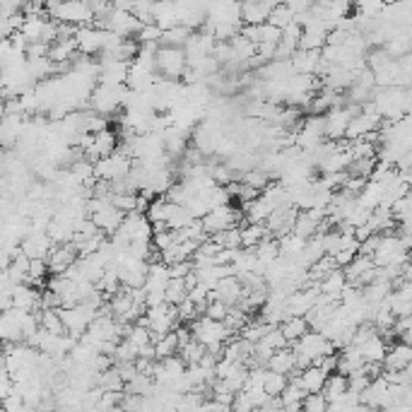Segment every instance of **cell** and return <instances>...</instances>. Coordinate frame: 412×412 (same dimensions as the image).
I'll use <instances>...</instances> for the list:
<instances>
[{
    "label": "cell",
    "mask_w": 412,
    "mask_h": 412,
    "mask_svg": "<svg viewBox=\"0 0 412 412\" xmlns=\"http://www.w3.org/2000/svg\"><path fill=\"white\" fill-rule=\"evenodd\" d=\"M369 386H372V379H369L364 372H357V374H352V377H349V390H352V393H357L359 398H362V393H367Z\"/></svg>",
    "instance_id": "603a6c76"
},
{
    "label": "cell",
    "mask_w": 412,
    "mask_h": 412,
    "mask_svg": "<svg viewBox=\"0 0 412 412\" xmlns=\"http://www.w3.org/2000/svg\"><path fill=\"white\" fill-rule=\"evenodd\" d=\"M352 347H357L359 349V354L364 357V362L367 364H372V362H379V364H383V359H386V354H388V349H386V340L381 338V333H372L369 338H364L359 345H352Z\"/></svg>",
    "instance_id": "ba28073f"
},
{
    "label": "cell",
    "mask_w": 412,
    "mask_h": 412,
    "mask_svg": "<svg viewBox=\"0 0 412 412\" xmlns=\"http://www.w3.org/2000/svg\"><path fill=\"white\" fill-rule=\"evenodd\" d=\"M290 381L292 383H299L306 393L314 395V393H323V388H326V383H328V374L323 372L321 367H309V369H304V372L294 374Z\"/></svg>",
    "instance_id": "52a82bcc"
},
{
    "label": "cell",
    "mask_w": 412,
    "mask_h": 412,
    "mask_svg": "<svg viewBox=\"0 0 412 412\" xmlns=\"http://www.w3.org/2000/svg\"><path fill=\"white\" fill-rule=\"evenodd\" d=\"M255 255H258L260 263L268 268L270 263H275V260L280 258V241L275 237H268L265 241L258 244V248H255Z\"/></svg>",
    "instance_id": "ac0fdd59"
},
{
    "label": "cell",
    "mask_w": 412,
    "mask_h": 412,
    "mask_svg": "<svg viewBox=\"0 0 412 412\" xmlns=\"http://www.w3.org/2000/svg\"><path fill=\"white\" fill-rule=\"evenodd\" d=\"M13 306H15L17 311H27V314H36V309L41 311V294H39L36 290H32L29 285H19V287H15Z\"/></svg>",
    "instance_id": "7c38bea8"
},
{
    "label": "cell",
    "mask_w": 412,
    "mask_h": 412,
    "mask_svg": "<svg viewBox=\"0 0 412 412\" xmlns=\"http://www.w3.org/2000/svg\"><path fill=\"white\" fill-rule=\"evenodd\" d=\"M292 349H294V354H296V369H301V372L309 367H316V364L321 362L323 357H328V354H335V345H333L323 333H316V331L306 333Z\"/></svg>",
    "instance_id": "6da1fadb"
},
{
    "label": "cell",
    "mask_w": 412,
    "mask_h": 412,
    "mask_svg": "<svg viewBox=\"0 0 412 412\" xmlns=\"http://www.w3.org/2000/svg\"><path fill=\"white\" fill-rule=\"evenodd\" d=\"M46 13L54 22L58 24H70V27H90V22H95V13L92 5L87 3H51L46 5Z\"/></svg>",
    "instance_id": "7a4b0ae2"
},
{
    "label": "cell",
    "mask_w": 412,
    "mask_h": 412,
    "mask_svg": "<svg viewBox=\"0 0 412 412\" xmlns=\"http://www.w3.org/2000/svg\"><path fill=\"white\" fill-rule=\"evenodd\" d=\"M294 369H296V354H294V349H290V347L275 352L268 362V372L283 374V377H290Z\"/></svg>",
    "instance_id": "4fadbf2b"
},
{
    "label": "cell",
    "mask_w": 412,
    "mask_h": 412,
    "mask_svg": "<svg viewBox=\"0 0 412 412\" xmlns=\"http://www.w3.org/2000/svg\"><path fill=\"white\" fill-rule=\"evenodd\" d=\"M273 10L275 3H246L241 5V19L246 22V27H260V24H268Z\"/></svg>",
    "instance_id": "30bf717a"
},
{
    "label": "cell",
    "mask_w": 412,
    "mask_h": 412,
    "mask_svg": "<svg viewBox=\"0 0 412 412\" xmlns=\"http://www.w3.org/2000/svg\"><path fill=\"white\" fill-rule=\"evenodd\" d=\"M268 237H270V232L265 224H246V227H241V241H244V248H248V251H255L258 244L265 241Z\"/></svg>",
    "instance_id": "9a60e30c"
},
{
    "label": "cell",
    "mask_w": 412,
    "mask_h": 412,
    "mask_svg": "<svg viewBox=\"0 0 412 412\" xmlns=\"http://www.w3.org/2000/svg\"><path fill=\"white\" fill-rule=\"evenodd\" d=\"M292 68H294L296 75H316L318 70H321V51H296L294 56H292Z\"/></svg>",
    "instance_id": "8fae6325"
},
{
    "label": "cell",
    "mask_w": 412,
    "mask_h": 412,
    "mask_svg": "<svg viewBox=\"0 0 412 412\" xmlns=\"http://www.w3.org/2000/svg\"><path fill=\"white\" fill-rule=\"evenodd\" d=\"M304 412H328V400L323 398V393H314V395H306L304 400Z\"/></svg>",
    "instance_id": "d4e9b609"
},
{
    "label": "cell",
    "mask_w": 412,
    "mask_h": 412,
    "mask_svg": "<svg viewBox=\"0 0 412 412\" xmlns=\"http://www.w3.org/2000/svg\"><path fill=\"white\" fill-rule=\"evenodd\" d=\"M408 367H412V347H408L405 342L390 345L388 354H386V359H383L386 372H405Z\"/></svg>",
    "instance_id": "9c48e42d"
},
{
    "label": "cell",
    "mask_w": 412,
    "mask_h": 412,
    "mask_svg": "<svg viewBox=\"0 0 412 412\" xmlns=\"http://www.w3.org/2000/svg\"><path fill=\"white\" fill-rule=\"evenodd\" d=\"M294 22H296L294 13H292V10L287 8V5H275L273 15H270V19H268V24H273V27L280 29V32H285V29L292 27Z\"/></svg>",
    "instance_id": "ffe728a7"
},
{
    "label": "cell",
    "mask_w": 412,
    "mask_h": 412,
    "mask_svg": "<svg viewBox=\"0 0 412 412\" xmlns=\"http://www.w3.org/2000/svg\"><path fill=\"white\" fill-rule=\"evenodd\" d=\"M154 349H157V359H159V362H164V359L174 357V354L181 349V345H179V335H176V331L169 333V335H161L159 340L154 342Z\"/></svg>",
    "instance_id": "d6986e66"
},
{
    "label": "cell",
    "mask_w": 412,
    "mask_h": 412,
    "mask_svg": "<svg viewBox=\"0 0 412 412\" xmlns=\"http://www.w3.org/2000/svg\"><path fill=\"white\" fill-rule=\"evenodd\" d=\"M118 234H123L128 241H143V239L154 237L152 222L148 220V215H140V212H130V215H126V220H123Z\"/></svg>",
    "instance_id": "8992f818"
},
{
    "label": "cell",
    "mask_w": 412,
    "mask_h": 412,
    "mask_svg": "<svg viewBox=\"0 0 412 412\" xmlns=\"http://www.w3.org/2000/svg\"><path fill=\"white\" fill-rule=\"evenodd\" d=\"M126 97H128V87L126 85H118V87L97 85L95 92H92V97H90V104H92V109H95L99 116H111V113H116L118 109H123Z\"/></svg>",
    "instance_id": "3957f363"
},
{
    "label": "cell",
    "mask_w": 412,
    "mask_h": 412,
    "mask_svg": "<svg viewBox=\"0 0 412 412\" xmlns=\"http://www.w3.org/2000/svg\"><path fill=\"white\" fill-rule=\"evenodd\" d=\"M189 328L193 333V340H198L200 345H205V347L227 345L229 335H232V331L227 328V323L212 321V318H207V316L196 318Z\"/></svg>",
    "instance_id": "277c9868"
},
{
    "label": "cell",
    "mask_w": 412,
    "mask_h": 412,
    "mask_svg": "<svg viewBox=\"0 0 412 412\" xmlns=\"http://www.w3.org/2000/svg\"><path fill=\"white\" fill-rule=\"evenodd\" d=\"M290 386V381H287V377H283V374H275V372H268L265 374V393L270 395V398H280V395L285 393V388Z\"/></svg>",
    "instance_id": "44dd1931"
},
{
    "label": "cell",
    "mask_w": 412,
    "mask_h": 412,
    "mask_svg": "<svg viewBox=\"0 0 412 412\" xmlns=\"http://www.w3.org/2000/svg\"><path fill=\"white\" fill-rule=\"evenodd\" d=\"M161 36H164V32H161L157 24H145L138 34V41H143V44H157V41H161Z\"/></svg>",
    "instance_id": "cb8c5ba5"
},
{
    "label": "cell",
    "mask_w": 412,
    "mask_h": 412,
    "mask_svg": "<svg viewBox=\"0 0 412 412\" xmlns=\"http://www.w3.org/2000/svg\"><path fill=\"white\" fill-rule=\"evenodd\" d=\"M347 275H345V270H335V273H331L326 280H323L321 285V294H326V296H331V299H340L342 296V292L347 290Z\"/></svg>",
    "instance_id": "5bb4252c"
},
{
    "label": "cell",
    "mask_w": 412,
    "mask_h": 412,
    "mask_svg": "<svg viewBox=\"0 0 412 412\" xmlns=\"http://www.w3.org/2000/svg\"><path fill=\"white\" fill-rule=\"evenodd\" d=\"M157 70L166 80H174L181 75H186L189 70V58H186V51L184 49H166L161 46L157 51Z\"/></svg>",
    "instance_id": "5b68a950"
},
{
    "label": "cell",
    "mask_w": 412,
    "mask_h": 412,
    "mask_svg": "<svg viewBox=\"0 0 412 412\" xmlns=\"http://www.w3.org/2000/svg\"><path fill=\"white\" fill-rule=\"evenodd\" d=\"M280 331H283V335L287 338V342H299L301 338L309 333V321L306 318H290V321H285L283 326H280Z\"/></svg>",
    "instance_id": "e0dca14e"
},
{
    "label": "cell",
    "mask_w": 412,
    "mask_h": 412,
    "mask_svg": "<svg viewBox=\"0 0 412 412\" xmlns=\"http://www.w3.org/2000/svg\"><path fill=\"white\" fill-rule=\"evenodd\" d=\"M229 306L224 304V301H207V309H205V316L207 318H212V321H220L224 323L227 321V316H229Z\"/></svg>",
    "instance_id": "7402d4cb"
},
{
    "label": "cell",
    "mask_w": 412,
    "mask_h": 412,
    "mask_svg": "<svg viewBox=\"0 0 412 412\" xmlns=\"http://www.w3.org/2000/svg\"><path fill=\"white\" fill-rule=\"evenodd\" d=\"M400 342H405L408 347H412V331H405L403 335H400Z\"/></svg>",
    "instance_id": "484cf974"
},
{
    "label": "cell",
    "mask_w": 412,
    "mask_h": 412,
    "mask_svg": "<svg viewBox=\"0 0 412 412\" xmlns=\"http://www.w3.org/2000/svg\"><path fill=\"white\" fill-rule=\"evenodd\" d=\"M347 390H349V379L342 377V374H331L326 388H323V398H326L328 403H335V400L342 398Z\"/></svg>",
    "instance_id": "2e32d148"
}]
</instances>
